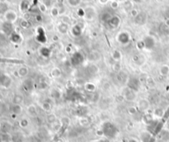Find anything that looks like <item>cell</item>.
Returning a JSON list of instances; mask_svg holds the SVG:
<instances>
[{
    "label": "cell",
    "instance_id": "cell-1",
    "mask_svg": "<svg viewBox=\"0 0 169 142\" xmlns=\"http://www.w3.org/2000/svg\"><path fill=\"white\" fill-rule=\"evenodd\" d=\"M102 131H103L104 136L107 138H109V139L115 138L117 134H118V132H119L116 126L114 125L113 123H111V122H106V123H104L103 127H102Z\"/></svg>",
    "mask_w": 169,
    "mask_h": 142
},
{
    "label": "cell",
    "instance_id": "cell-2",
    "mask_svg": "<svg viewBox=\"0 0 169 142\" xmlns=\"http://www.w3.org/2000/svg\"><path fill=\"white\" fill-rule=\"evenodd\" d=\"M127 91H125L124 92V95H125V98L128 100H134L135 98V91L132 89H130L129 88L126 89Z\"/></svg>",
    "mask_w": 169,
    "mask_h": 142
},
{
    "label": "cell",
    "instance_id": "cell-3",
    "mask_svg": "<svg viewBox=\"0 0 169 142\" xmlns=\"http://www.w3.org/2000/svg\"><path fill=\"white\" fill-rule=\"evenodd\" d=\"M5 18L8 21L12 22L17 19V15L13 11H8V12L5 14Z\"/></svg>",
    "mask_w": 169,
    "mask_h": 142
},
{
    "label": "cell",
    "instance_id": "cell-4",
    "mask_svg": "<svg viewBox=\"0 0 169 142\" xmlns=\"http://www.w3.org/2000/svg\"><path fill=\"white\" fill-rule=\"evenodd\" d=\"M109 24L111 26V27H116L117 26H119V23H120V20H119V18L117 17H113V18H111L109 19Z\"/></svg>",
    "mask_w": 169,
    "mask_h": 142
},
{
    "label": "cell",
    "instance_id": "cell-5",
    "mask_svg": "<svg viewBox=\"0 0 169 142\" xmlns=\"http://www.w3.org/2000/svg\"><path fill=\"white\" fill-rule=\"evenodd\" d=\"M149 107V103L148 102L147 100L145 99H142L139 102V108L141 109L142 111H145L146 109H148V108Z\"/></svg>",
    "mask_w": 169,
    "mask_h": 142
},
{
    "label": "cell",
    "instance_id": "cell-6",
    "mask_svg": "<svg viewBox=\"0 0 169 142\" xmlns=\"http://www.w3.org/2000/svg\"><path fill=\"white\" fill-rule=\"evenodd\" d=\"M141 138L143 140V142H151L152 136L149 133H143Z\"/></svg>",
    "mask_w": 169,
    "mask_h": 142
},
{
    "label": "cell",
    "instance_id": "cell-7",
    "mask_svg": "<svg viewBox=\"0 0 169 142\" xmlns=\"http://www.w3.org/2000/svg\"><path fill=\"white\" fill-rule=\"evenodd\" d=\"M28 72V69L26 67H22V68H21L20 69L18 70V74L20 76H25V75H27V74Z\"/></svg>",
    "mask_w": 169,
    "mask_h": 142
},
{
    "label": "cell",
    "instance_id": "cell-8",
    "mask_svg": "<svg viewBox=\"0 0 169 142\" xmlns=\"http://www.w3.org/2000/svg\"><path fill=\"white\" fill-rule=\"evenodd\" d=\"M169 73V67L167 65H163L161 69V74L163 75H167Z\"/></svg>",
    "mask_w": 169,
    "mask_h": 142
},
{
    "label": "cell",
    "instance_id": "cell-9",
    "mask_svg": "<svg viewBox=\"0 0 169 142\" xmlns=\"http://www.w3.org/2000/svg\"><path fill=\"white\" fill-rule=\"evenodd\" d=\"M69 3L71 6H77L78 4H79L80 0H68Z\"/></svg>",
    "mask_w": 169,
    "mask_h": 142
},
{
    "label": "cell",
    "instance_id": "cell-10",
    "mask_svg": "<svg viewBox=\"0 0 169 142\" xmlns=\"http://www.w3.org/2000/svg\"><path fill=\"white\" fill-rule=\"evenodd\" d=\"M95 142H102V141H95Z\"/></svg>",
    "mask_w": 169,
    "mask_h": 142
}]
</instances>
